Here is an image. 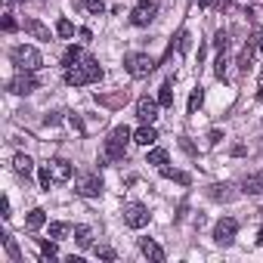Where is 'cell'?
Masks as SVG:
<instances>
[{
  "label": "cell",
  "mask_w": 263,
  "mask_h": 263,
  "mask_svg": "<svg viewBox=\"0 0 263 263\" xmlns=\"http://www.w3.org/2000/svg\"><path fill=\"white\" fill-rule=\"evenodd\" d=\"M96 81H102V68L90 56H84L71 68H65V84H71V87H84V84H96Z\"/></svg>",
  "instance_id": "obj_1"
},
{
  "label": "cell",
  "mask_w": 263,
  "mask_h": 263,
  "mask_svg": "<svg viewBox=\"0 0 263 263\" xmlns=\"http://www.w3.org/2000/svg\"><path fill=\"white\" fill-rule=\"evenodd\" d=\"M130 127H115L111 134H108V140H105V152H102V161H99V167L102 164H108V161H121L124 155H127V143H130Z\"/></svg>",
  "instance_id": "obj_2"
},
{
  "label": "cell",
  "mask_w": 263,
  "mask_h": 263,
  "mask_svg": "<svg viewBox=\"0 0 263 263\" xmlns=\"http://www.w3.org/2000/svg\"><path fill=\"white\" fill-rule=\"evenodd\" d=\"M10 59H13V65H19V71H37V68L44 65V56H41L34 47H28V44L13 47Z\"/></svg>",
  "instance_id": "obj_3"
},
{
  "label": "cell",
  "mask_w": 263,
  "mask_h": 263,
  "mask_svg": "<svg viewBox=\"0 0 263 263\" xmlns=\"http://www.w3.org/2000/svg\"><path fill=\"white\" fill-rule=\"evenodd\" d=\"M124 68L130 78H149L155 71V59L149 53H130V56H124Z\"/></svg>",
  "instance_id": "obj_4"
},
{
  "label": "cell",
  "mask_w": 263,
  "mask_h": 263,
  "mask_svg": "<svg viewBox=\"0 0 263 263\" xmlns=\"http://www.w3.org/2000/svg\"><path fill=\"white\" fill-rule=\"evenodd\" d=\"M7 90L16 93V96H28V93H34V90H37V78H34V71H19V74L7 84Z\"/></svg>",
  "instance_id": "obj_5"
},
{
  "label": "cell",
  "mask_w": 263,
  "mask_h": 263,
  "mask_svg": "<svg viewBox=\"0 0 263 263\" xmlns=\"http://www.w3.org/2000/svg\"><path fill=\"white\" fill-rule=\"evenodd\" d=\"M74 189H78V195H84V198H96V195H102V180H99L96 174H78Z\"/></svg>",
  "instance_id": "obj_6"
},
{
  "label": "cell",
  "mask_w": 263,
  "mask_h": 263,
  "mask_svg": "<svg viewBox=\"0 0 263 263\" xmlns=\"http://www.w3.org/2000/svg\"><path fill=\"white\" fill-rule=\"evenodd\" d=\"M155 13H158V4H155V0H137L134 13H130V22L143 28V25H149V22L155 19Z\"/></svg>",
  "instance_id": "obj_7"
},
{
  "label": "cell",
  "mask_w": 263,
  "mask_h": 263,
  "mask_svg": "<svg viewBox=\"0 0 263 263\" xmlns=\"http://www.w3.org/2000/svg\"><path fill=\"white\" fill-rule=\"evenodd\" d=\"M124 223L130 226V229H143L146 223H149V208L146 204H124Z\"/></svg>",
  "instance_id": "obj_8"
},
{
  "label": "cell",
  "mask_w": 263,
  "mask_h": 263,
  "mask_svg": "<svg viewBox=\"0 0 263 263\" xmlns=\"http://www.w3.org/2000/svg\"><path fill=\"white\" fill-rule=\"evenodd\" d=\"M235 232H238V223H235L232 217H223V220L214 226V241L226 248V245H232V241H235Z\"/></svg>",
  "instance_id": "obj_9"
},
{
  "label": "cell",
  "mask_w": 263,
  "mask_h": 263,
  "mask_svg": "<svg viewBox=\"0 0 263 263\" xmlns=\"http://www.w3.org/2000/svg\"><path fill=\"white\" fill-rule=\"evenodd\" d=\"M158 105H161V102H155V99H149V96L137 99V118H140L143 124H155V118H158Z\"/></svg>",
  "instance_id": "obj_10"
},
{
  "label": "cell",
  "mask_w": 263,
  "mask_h": 263,
  "mask_svg": "<svg viewBox=\"0 0 263 263\" xmlns=\"http://www.w3.org/2000/svg\"><path fill=\"white\" fill-rule=\"evenodd\" d=\"M140 251H143L149 260H155V263H164V248H161L158 241H152V238H140Z\"/></svg>",
  "instance_id": "obj_11"
},
{
  "label": "cell",
  "mask_w": 263,
  "mask_h": 263,
  "mask_svg": "<svg viewBox=\"0 0 263 263\" xmlns=\"http://www.w3.org/2000/svg\"><path fill=\"white\" fill-rule=\"evenodd\" d=\"M241 192H245V195H260V192H263V171L248 174V177L241 180Z\"/></svg>",
  "instance_id": "obj_12"
},
{
  "label": "cell",
  "mask_w": 263,
  "mask_h": 263,
  "mask_svg": "<svg viewBox=\"0 0 263 263\" xmlns=\"http://www.w3.org/2000/svg\"><path fill=\"white\" fill-rule=\"evenodd\" d=\"M155 140H158V134H155V127H152V124H143L137 134H134V143H137V146H146V149H149Z\"/></svg>",
  "instance_id": "obj_13"
},
{
  "label": "cell",
  "mask_w": 263,
  "mask_h": 263,
  "mask_svg": "<svg viewBox=\"0 0 263 263\" xmlns=\"http://www.w3.org/2000/svg\"><path fill=\"white\" fill-rule=\"evenodd\" d=\"M50 171H53V177H56V183H65V180H71V164L65 161V158H56V161H50Z\"/></svg>",
  "instance_id": "obj_14"
},
{
  "label": "cell",
  "mask_w": 263,
  "mask_h": 263,
  "mask_svg": "<svg viewBox=\"0 0 263 263\" xmlns=\"http://www.w3.org/2000/svg\"><path fill=\"white\" fill-rule=\"evenodd\" d=\"M25 31L34 37V41H50V28L37 19H25Z\"/></svg>",
  "instance_id": "obj_15"
},
{
  "label": "cell",
  "mask_w": 263,
  "mask_h": 263,
  "mask_svg": "<svg viewBox=\"0 0 263 263\" xmlns=\"http://www.w3.org/2000/svg\"><path fill=\"white\" fill-rule=\"evenodd\" d=\"M13 171H16L19 177H25V180H28V177L34 174V161H31L28 155H22V152H19V155L13 158Z\"/></svg>",
  "instance_id": "obj_16"
},
{
  "label": "cell",
  "mask_w": 263,
  "mask_h": 263,
  "mask_svg": "<svg viewBox=\"0 0 263 263\" xmlns=\"http://www.w3.org/2000/svg\"><path fill=\"white\" fill-rule=\"evenodd\" d=\"M208 195H211L214 201H232V198H235V192H232V186H229V183H217V186H211V189H208Z\"/></svg>",
  "instance_id": "obj_17"
},
{
  "label": "cell",
  "mask_w": 263,
  "mask_h": 263,
  "mask_svg": "<svg viewBox=\"0 0 263 263\" xmlns=\"http://www.w3.org/2000/svg\"><path fill=\"white\" fill-rule=\"evenodd\" d=\"M254 53H257V44H254V41H248V44H245V50H241V56H238V68H241L245 74L251 71V62H254Z\"/></svg>",
  "instance_id": "obj_18"
},
{
  "label": "cell",
  "mask_w": 263,
  "mask_h": 263,
  "mask_svg": "<svg viewBox=\"0 0 263 263\" xmlns=\"http://www.w3.org/2000/svg\"><path fill=\"white\" fill-rule=\"evenodd\" d=\"M44 223H47V211H44V208H34V211L25 217V226H28L31 232H34V229H41Z\"/></svg>",
  "instance_id": "obj_19"
},
{
  "label": "cell",
  "mask_w": 263,
  "mask_h": 263,
  "mask_svg": "<svg viewBox=\"0 0 263 263\" xmlns=\"http://www.w3.org/2000/svg\"><path fill=\"white\" fill-rule=\"evenodd\" d=\"M74 241H78L81 248H90V245H93V232H90V226H74Z\"/></svg>",
  "instance_id": "obj_20"
},
{
  "label": "cell",
  "mask_w": 263,
  "mask_h": 263,
  "mask_svg": "<svg viewBox=\"0 0 263 263\" xmlns=\"http://www.w3.org/2000/svg\"><path fill=\"white\" fill-rule=\"evenodd\" d=\"M158 102L164 105V108H171L174 105V84L167 81V84H161V93H158Z\"/></svg>",
  "instance_id": "obj_21"
},
{
  "label": "cell",
  "mask_w": 263,
  "mask_h": 263,
  "mask_svg": "<svg viewBox=\"0 0 263 263\" xmlns=\"http://www.w3.org/2000/svg\"><path fill=\"white\" fill-rule=\"evenodd\" d=\"M4 248H7V254H10V260H13V263H19V260H22V251H19V245H16V238H10V235H4Z\"/></svg>",
  "instance_id": "obj_22"
},
{
  "label": "cell",
  "mask_w": 263,
  "mask_h": 263,
  "mask_svg": "<svg viewBox=\"0 0 263 263\" xmlns=\"http://www.w3.org/2000/svg\"><path fill=\"white\" fill-rule=\"evenodd\" d=\"M81 59H84V50H81V47H68V53H65L62 62H65V68H71V65H78Z\"/></svg>",
  "instance_id": "obj_23"
},
{
  "label": "cell",
  "mask_w": 263,
  "mask_h": 263,
  "mask_svg": "<svg viewBox=\"0 0 263 263\" xmlns=\"http://www.w3.org/2000/svg\"><path fill=\"white\" fill-rule=\"evenodd\" d=\"M201 102H204V90H201V87H195V90H192V96H189V115H195V111L201 108Z\"/></svg>",
  "instance_id": "obj_24"
},
{
  "label": "cell",
  "mask_w": 263,
  "mask_h": 263,
  "mask_svg": "<svg viewBox=\"0 0 263 263\" xmlns=\"http://www.w3.org/2000/svg\"><path fill=\"white\" fill-rule=\"evenodd\" d=\"M37 180H41V189H47V192H50V186L56 183V177H53V171H50V164L37 171Z\"/></svg>",
  "instance_id": "obj_25"
},
{
  "label": "cell",
  "mask_w": 263,
  "mask_h": 263,
  "mask_svg": "<svg viewBox=\"0 0 263 263\" xmlns=\"http://www.w3.org/2000/svg\"><path fill=\"white\" fill-rule=\"evenodd\" d=\"M68 232H71V226H68V223H59V220H56V223H50V238H56V241H59V238H65Z\"/></svg>",
  "instance_id": "obj_26"
},
{
  "label": "cell",
  "mask_w": 263,
  "mask_h": 263,
  "mask_svg": "<svg viewBox=\"0 0 263 263\" xmlns=\"http://www.w3.org/2000/svg\"><path fill=\"white\" fill-rule=\"evenodd\" d=\"M81 7H84L87 13H93V16H102V13H105V4H102V0H81Z\"/></svg>",
  "instance_id": "obj_27"
},
{
  "label": "cell",
  "mask_w": 263,
  "mask_h": 263,
  "mask_svg": "<svg viewBox=\"0 0 263 263\" xmlns=\"http://www.w3.org/2000/svg\"><path fill=\"white\" fill-rule=\"evenodd\" d=\"M56 34H59V37H74V25H71L68 19H59V22H56Z\"/></svg>",
  "instance_id": "obj_28"
},
{
  "label": "cell",
  "mask_w": 263,
  "mask_h": 263,
  "mask_svg": "<svg viewBox=\"0 0 263 263\" xmlns=\"http://www.w3.org/2000/svg\"><path fill=\"white\" fill-rule=\"evenodd\" d=\"M149 164L164 167V164H167V149H152V152H149Z\"/></svg>",
  "instance_id": "obj_29"
},
{
  "label": "cell",
  "mask_w": 263,
  "mask_h": 263,
  "mask_svg": "<svg viewBox=\"0 0 263 263\" xmlns=\"http://www.w3.org/2000/svg\"><path fill=\"white\" fill-rule=\"evenodd\" d=\"M226 65H229V62H226V50H223V53L217 56V62H214V74H217V78H226Z\"/></svg>",
  "instance_id": "obj_30"
},
{
  "label": "cell",
  "mask_w": 263,
  "mask_h": 263,
  "mask_svg": "<svg viewBox=\"0 0 263 263\" xmlns=\"http://www.w3.org/2000/svg\"><path fill=\"white\" fill-rule=\"evenodd\" d=\"M226 37H229V34H226V31H223V28H220V31H217V34H214V47H217V50H220V53H223V50H226V44H229V41H226Z\"/></svg>",
  "instance_id": "obj_31"
},
{
  "label": "cell",
  "mask_w": 263,
  "mask_h": 263,
  "mask_svg": "<svg viewBox=\"0 0 263 263\" xmlns=\"http://www.w3.org/2000/svg\"><path fill=\"white\" fill-rule=\"evenodd\" d=\"M41 251H44V257H56V238L53 241H41Z\"/></svg>",
  "instance_id": "obj_32"
},
{
  "label": "cell",
  "mask_w": 263,
  "mask_h": 263,
  "mask_svg": "<svg viewBox=\"0 0 263 263\" xmlns=\"http://www.w3.org/2000/svg\"><path fill=\"white\" fill-rule=\"evenodd\" d=\"M96 257H99V260H118V254H115L111 248H96Z\"/></svg>",
  "instance_id": "obj_33"
},
{
  "label": "cell",
  "mask_w": 263,
  "mask_h": 263,
  "mask_svg": "<svg viewBox=\"0 0 263 263\" xmlns=\"http://www.w3.org/2000/svg\"><path fill=\"white\" fill-rule=\"evenodd\" d=\"M68 124H71V127L78 130V134H84V121H81L78 115H71V118H68Z\"/></svg>",
  "instance_id": "obj_34"
},
{
  "label": "cell",
  "mask_w": 263,
  "mask_h": 263,
  "mask_svg": "<svg viewBox=\"0 0 263 263\" xmlns=\"http://www.w3.org/2000/svg\"><path fill=\"white\" fill-rule=\"evenodd\" d=\"M0 214H4V220H10V217H13V214H10V198L0 201Z\"/></svg>",
  "instance_id": "obj_35"
},
{
  "label": "cell",
  "mask_w": 263,
  "mask_h": 263,
  "mask_svg": "<svg viewBox=\"0 0 263 263\" xmlns=\"http://www.w3.org/2000/svg\"><path fill=\"white\" fill-rule=\"evenodd\" d=\"M4 31H16V22H13V16H4Z\"/></svg>",
  "instance_id": "obj_36"
},
{
  "label": "cell",
  "mask_w": 263,
  "mask_h": 263,
  "mask_svg": "<svg viewBox=\"0 0 263 263\" xmlns=\"http://www.w3.org/2000/svg\"><path fill=\"white\" fill-rule=\"evenodd\" d=\"M254 44H257V50H263V28H260L257 34H254Z\"/></svg>",
  "instance_id": "obj_37"
},
{
  "label": "cell",
  "mask_w": 263,
  "mask_h": 263,
  "mask_svg": "<svg viewBox=\"0 0 263 263\" xmlns=\"http://www.w3.org/2000/svg\"><path fill=\"white\" fill-rule=\"evenodd\" d=\"M208 143L214 146V143H220V130H211V137H208Z\"/></svg>",
  "instance_id": "obj_38"
},
{
  "label": "cell",
  "mask_w": 263,
  "mask_h": 263,
  "mask_svg": "<svg viewBox=\"0 0 263 263\" xmlns=\"http://www.w3.org/2000/svg\"><path fill=\"white\" fill-rule=\"evenodd\" d=\"M78 37H81V41H90L93 34H90V28H81V31H78Z\"/></svg>",
  "instance_id": "obj_39"
},
{
  "label": "cell",
  "mask_w": 263,
  "mask_h": 263,
  "mask_svg": "<svg viewBox=\"0 0 263 263\" xmlns=\"http://www.w3.org/2000/svg\"><path fill=\"white\" fill-rule=\"evenodd\" d=\"M44 124H47V127H53V124H59V118H56V115H47V118H44Z\"/></svg>",
  "instance_id": "obj_40"
},
{
  "label": "cell",
  "mask_w": 263,
  "mask_h": 263,
  "mask_svg": "<svg viewBox=\"0 0 263 263\" xmlns=\"http://www.w3.org/2000/svg\"><path fill=\"white\" fill-rule=\"evenodd\" d=\"M220 0H198V7H217Z\"/></svg>",
  "instance_id": "obj_41"
},
{
  "label": "cell",
  "mask_w": 263,
  "mask_h": 263,
  "mask_svg": "<svg viewBox=\"0 0 263 263\" xmlns=\"http://www.w3.org/2000/svg\"><path fill=\"white\" fill-rule=\"evenodd\" d=\"M257 245H263V229H260V232H257Z\"/></svg>",
  "instance_id": "obj_42"
},
{
  "label": "cell",
  "mask_w": 263,
  "mask_h": 263,
  "mask_svg": "<svg viewBox=\"0 0 263 263\" xmlns=\"http://www.w3.org/2000/svg\"><path fill=\"white\" fill-rule=\"evenodd\" d=\"M7 4H16V0H7Z\"/></svg>",
  "instance_id": "obj_43"
},
{
  "label": "cell",
  "mask_w": 263,
  "mask_h": 263,
  "mask_svg": "<svg viewBox=\"0 0 263 263\" xmlns=\"http://www.w3.org/2000/svg\"><path fill=\"white\" fill-rule=\"evenodd\" d=\"M260 214H263V211H260Z\"/></svg>",
  "instance_id": "obj_44"
}]
</instances>
